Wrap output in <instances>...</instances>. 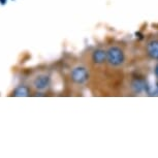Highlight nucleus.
<instances>
[{
  "label": "nucleus",
  "mask_w": 158,
  "mask_h": 158,
  "mask_svg": "<svg viewBox=\"0 0 158 158\" xmlns=\"http://www.w3.org/2000/svg\"><path fill=\"white\" fill-rule=\"evenodd\" d=\"M50 84V77L48 76H40L34 80L33 85L38 90H44Z\"/></svg>",
  "instance_id": "7ed1b4c3"
},
{
  "label": "nucleus",
  "mask_w": 158,
  "mask_h": 158,
  "mask_svg": "<svg viewBox=\"0 0 158 158\" xmlns=\"http://www.w3.org/2000/svg\"><path fill=\"white\" fill-rule=\"evenodd\" d=\"M154 73H155V77H156L157 79H158V64H156V66H155Z\"/></svg>",
  "instance_id": "6e6552de"
},
{
  "label": "nucleus",
  "mask_w": 158,
  "mask_h": 158,
  "mask_svg": "<svg viewBox=\"0 0 158 158\" xmlns=\"http://www.w3.org/2000/svg\"><path fill=\"white\" fill-rule=\"evenodd\" d=\"M147 52L152 59L158 60V40H153L149 43L147 47Z\"/></svg>",
  "instance_id": "20e7f679"
},
{
  "label": "nucleus",
  "mask_w": 158,
  "mask_h": 158,
  "mask_svg": "<svg viewBox=\"0 0 158 158\" xmlns=\"http://www.w3.org/2000/svg\"><path fill=\"white\" fill-rule=\"evenodd\" d=\"M106 60L113 66H120L125 60L124 53L120 48L112 47L106 51Z\"/></svg>",
  "instance_id": "f257e3e1"
},
{
  "label": "nucleus",
  "mask_w": 158,
  "mask_h": 158,
  "mask_svg": "<svg viewBox=\"0 0 158 158\" xmlns=\"http://www.w3.org/2000/svg\"><path fill=\"white\" fill-rule=\"evenodd\" d=\"M146 86L147 85H146L143 81H141V80H135V81H133V83H132V88L135 92L144 91L146 89Z\"/></svg>",
  "instance_id": "0eeeda50"
},
{
  "label": "nucleus",
  "mask_w": 158,
  "mask_h": 158,
  "mask_svg": "<svg viewBox=\"0 0 158 158\" xmlns=\"http://www.w3.org/2000/svg\"><path fill=\"white\" fill-rule=\"evenodd\" d=\"M71 80L77 83V84H84L88 81L89 79V73L87 70V68L84 66H77L74 67L73 70H71L70 73Z\"/></svg>",
  "instance_id": "f03ea898"
},
{
  "label": "nucleus",
  "mask_w": 158,
  "mask_h": 158,
  "mask_svg": "<svg viewBox=\"0 0 158 158\" xmlns=\"http://www.w3.org/2000/svg\"><path fill=\"white\" fill-rule=\"evenodd\" d=\"M14 95H15V96H18V97L28 96V95H29V89L26 87V86H20V87H18L16 90H15Z\"/></svg>",
  "instance_id": "423d86ee"
},
{
  "label": "nucleus",
  "mask_w": 158,
  "mask_h": 158,
  "mask_svg": "<svg viewBox=\"0 0 158 158\" xmlns=\"http://www.w3.org/2000/svg\"><path fill=\"white\" fill-rule=\"evenodd\" d=\"M93 62L96 64H101L106 60V52L103 50H96L94 51L93 55H92Z\"/></svg>",
  "instance_id": "39448f33"
}]
</instances>
